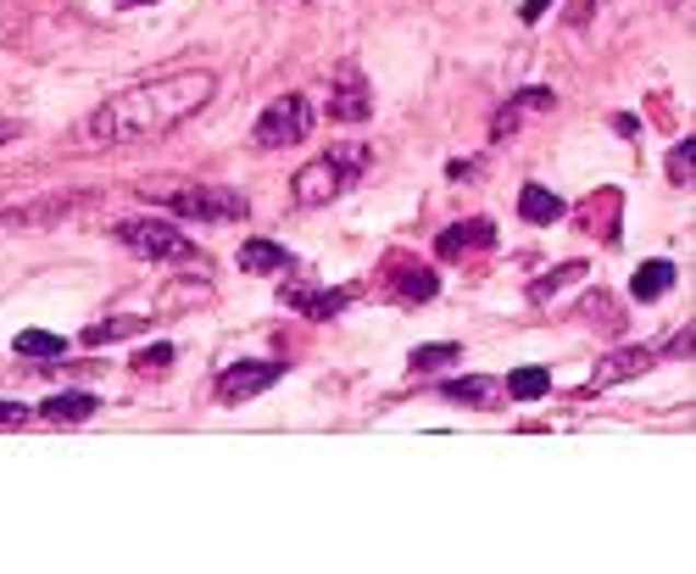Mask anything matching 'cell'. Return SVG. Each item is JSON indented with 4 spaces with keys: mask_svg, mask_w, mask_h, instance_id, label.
Here are the masks:
<instances>
[{
    "mask_svg": "<svg viewBox=\"0 0 696 574\" xmlns=\"http://www.w3.org/2000/svg\"><path fill=\"white\" fill-rule=\"evenodd\" d=\"M167 363H173V346H146V352H135V368H140V374L167 368Z\"/></svg>",
    "mask_w": 696,
    "mask_h": 574,
    "instance_id": "25",
    "label": "cell"
},
{
    "mask_svg": "<svg viewBox=\"0 0 696 574\" xmlns=\"http://www.w3.org/2000/svg\"><path fill=\"white\" fill-rule=\"evenodd\" d=\"M440 397L463 402V407H501V402H508V386H501V379H485V374H468V379L440 386Z\"/></svg>",
    "mask_w": 696,
    "mask_h": 574,
    "instance_id": "11",
    "label": "cell"
},
{
    "mask_svg": "<svg viewBox=\"0 0 696 574\" xmlns=\"http://www.w3.org/2000/svg\"><path fill=\"white\" fill-rule=\"evenodd\" d=\"M402 296L407 301H434V274H424V268L418 274H402Z\"/></svg>",
    "mask_w": 696,
    "mask_h": 574,
    "instance_id": "24",
    "label": "cell"
},
{
    "mask_svg": "<svg viewBox=\"0 0 696 574\" xmlns=\"http://www.w3.org/2000/svg\"><path fill=\"white\" fill-rule=\"evenodd\" d=\"M368 162H373L368 146H329L324 157H312V162L290 179L295 207H329V202H340L346 190L368 173Z\"/></svg>",
    "mask_w": 696,
    "mask_h": 574,
    "instance_id": "2",
    "label": "cell"
},
{
    "mask_svg": "<svg viewBox=\"0 0 696 574\" xmlns=\"http://www.w3.org/2000/svg\"><path fill=\"white\" fill-rule=\"evenodd\" d=\"M691 157H696V140L685 135V140H680V146L669 151V179H674V184H691V179H696V168H691Z\"/></svg>",
    "mask_w": 696,
    "mask_h": 574,
    "instance_id": "23",
    "label": "cell"
},
{
    "mask_svg": "<svg viewBox=\"0 0 696 574\" xmlns=\"http://www.w3.org/2000/svg\"><path fill=\"white\" fill-rule=\"evenodd\" d=\"M112 234H117V245H129L135 257H146V263H184L189 251H196V245H189L173 223H162V218H123Z\"/></svg>",
    "mask_w": 696,
    "mask_h": 574,
    "instance_id": "4",
    "label": "cell"
},
{
    "mask_svg": "<svg viewBox=\"0 0 696 574\" xmlns=\"http://www.w3.org/2000/svg\"><path fill=\"white\" fill-rule=\"evenodd\" d=\"M117 7H146V0H117Z\"/></svg>",
    "mask_w": 696,
    "mask_h": 574,
    "instance_id": "29",
    "label": "cell"
},
{
    "mask_svg": "<svg viewBox=\"0 0 696 574\" xmlns=\"http://www.w3.org/2000/svg\"><path fill=\"white\" fill-rule=\"evenodd\" d=\"M501 386H508V402H541L552 391V374L546 368H513Z\"/></svg>",
    "mask_w": 696,
    "mask_h": 574,
    "instance_id": "17",
    "label": "cell"
},
{
    "mask_svg": "<svg viewBox=\"0 0 696 574\" xmlns=\"http://www.w3.org/2000/svg\"><path fill=\"white\" fill-rule=\"evenodd\" d=\"M546 7H552V0H524V12H519V18H524V23H541Z\"/></svg>",
    "mask_w": 696,
    "mask_h": 574,
    "instance_id": "27",
    "label": "cell"
},
{
    "mask_svg": "<svg viewBox=\"0 0 696 574\" xmlns=\"http://www.w3.org/2000/svg\"><path fill=\"white\" fill-rule=\"evenodd\" d=\"M490 240H496V229H490L485 218H468V223H452V229H440L434 251H440V257H446V263H457L463 251H485Z\"/></svg>",
    "mask_w": 696,
    "mask_h": 574,
    "instance_id": "10",
    "label": "cell"
},
{
    "mask_svg": "<svg viewBox=\"0 0 696 574\" xmlns=\"http://www.w3.org/2000/svg\"><path fill=\"white\" fill-rule=\"evenodd\" d=\"M519 213H524V223H557L562 218V196H557V190H546V184H524Z\"/></svg>",
    "mask_w": 696,
    "mask_h": 574,
    "instance_id": "15",
    "label": "cell"
},
{
    "mask_svg": "<svg viewBox=\"0 0 696 574\" xmlns=\"http://www.w3.org/2000/svg\"><path fill=\"white\" fill-rule=\"evenodd\" d=\"M95 413H101V397H90V391H61V397L39 402V418H50V424H84Z\"/></svg>",
    "mask_w": 696,
    "mask_h": 574,
    "instance_id": "12",
    "label": "cell"
},
{
    "mask_svg": "<svg viewBox=\"0 0 696 574\" xmlns=\"http://www.w3.org/2000/svg\"><path fill=\"white\" fill-rule=\"evenodd\" d=\"M290 268V251L274 240H245L240 245V274H285Z\"/></svg>",
    "mask_w": 696,
    "mask_h": 574,
    "instance_id": "13",
    "label": "cell"
},
{
    "mask_svg": "<svg viewBox=\"0 0 696 574\" xmlns=\"http://www.w3.org/2000/svg\"><path fill=\"white\" fill-rule=\"evenodd\" d=\"M457 357H463L457 341H440V346H418V352L407 357V368H413V374H434V368H452Z\"/></svg>",
    "mask_w": 696,
    "mask_h": 574,
    "instance_id": "19",
    "label": "cell"
},
{
    "mask_svg": "<svg viewBox=\"0 0 696 574\" xmlns=\"http://www.w3.org/2000/svg\"><path fill=\"white\" fill-rule=\"evenodd\" d=\"M18 352H23V357H61V352H68V341L50 335V330H23V335H18Z\"/></svg>",
    "mask_w": 696,
    "mask_h": 574,
    "instance_id": "21",
    "label": "cell"
},
{
    "mask_svg": "<svg viewBox=\"0 0 696 574\" xmlns=\"http://www.w3.org/2000/svg\"><path fill=\"white\" fill-rule=\"evenodd\" d=\"M7 140H18V123H0V146H7Z\"/></svg>",
    "mask_w": 696,
    "mask_h": 574,
    "instance_id": "28",
    "label": "cell"
},
{
    "mask_svg": "<svg viewBox=\"0 0 696 574\" xmlns=\"http://www.w3.org/2000/svg\"><path fill=\"white\" fill-rule=\"evenodd\" d=\"M146 196L173 207L178 218H196V223H240L251 213L245 196H234V190H207V184H146Z\"/></svg>",
    "mask_w": 696,
    "mask_h": 574,
    "instance_id": "3",
    "label": "cell"
},
{
    "mask_svg": "<svg viewBox=\"0 0 696 574\" xmlns=\"http://www.w3.org/2000/svg\"><path fill=\"white\" fill-rule=\"evenodd\" d=\"M306 135H312V106H306V95H279V101L257 117V129H251V140H257L263 151L301 146Z\"/></svg>",
    "mask_w": 696,
    "mask_h": 574,
    "instance_id": "5",
    "label": "cell"
},
{
    "mask_svg": "<svg viewBox=\"0 0 696 574\" xmlns=\"http://www.w3.org/2000/svg\"><path fill=\"white\" fill-rule=\"evenodd\" d=\"M34 413L23 407V402H0V429H23Z\"/></svg>",
    "mask_w": 696,
    "mask_h": 574,
    "instance_id": "26",
    "label": "cell"
},
{
    "mask_svg": "<svg viewBox=\"0 0 696 574\" xmlns=\"http://www.w3.org/2000/svg\"><path fill=\"white\" fill-rule=\"evenodd\" d=\"M279 363H234V368H223L218 374V402H251V397H263L268 386H279Z\"/></svg>",
    "mask_w": 696,
    "mask_h": 574,
    "instance_id": "6",
    "label": "cell"
},
{
    "mask_svg": "<svg viewBox=\"0 0 696 574\" xmlns=\"http://www.w3.org/2000/svg\"><path fill=\"white\" fill-rule=\"evenodd\" d=\"M212 95H218V79L201 73V68L156 73L146 84H129V90H117L112 101H101L84 117L79 140L84 146H140V140H156V135L178 129L184 117H196Z\"/></svg>",
    "mask_w": 696,
    "mask_h": 574,
    "instance_id": "1",
    "label": "cell"
},
{
    "mask_svg": "<svg viewBox=\"0 0 696 574\" xmlns=\"http://www.w3.org/2000/svg\"><path fill=\"white\" fill-rule=\"evenodd\" d=\"M669 290H674V263H663V257L641 263L636 279H629V296H636V301H658V296H669Z\"/></svg>",
    "mask_w": 696,
    "mask_h": 574,
    "instance_id": "14",
    "label": "cell"
},
{
    "mask_svg": "<svg viewBox=\"0 0 696 574\" xmlns=\"http://www.w3.org/2000/svg\"><path fill=\"white\" fill-rule=\"evenodd\" d=\"M140 330H146V318H106V324L84 330L79 341H84V346H106V341H117V335H140Z\"/></svg>",
    "mask_w": 696,
    "mask_h": 574,
    "instance_id": "20",
    "label": "cell"
},
{
    "mask_svg": "<svg viewBox=\"0 0 696 574\" xmlns=\"http://www.w3.org/2000/svg\"><path fill=\"white\" fill-rule=\"evenodd\" d=\"M552 106H557V95H552V90H519V95H513L508 106L496 112L490 135H496V140H501V135H519V129H524L530 117H541V112H552Z\"/></svg>",
    "mask_w": 696,
    "mask_h": 574,
    "instance_id": "9",
    "label": "cell"
},
{
    "mask_svg": "<svg viewBox=\"0 0 696 574\" xmlns=\"http://www.w3.org/2000/svg\"><path fill=\"white\" fill-rule=\"evenodd\" d=\"M647 368H652V352H641V346H613V352H602L596 368H591V391L624 386V379H636V374H647Z\"/></svg>",
    "mask_w": 696,
    "mask_h": 574,
    "instance_id": "8",
    "label": "cell"
},
{
    "mask_svg": "<svg viewBox=\"0 0 696 574\" xmlns=\"http://www.w3.org/2000/svg\"><path fill=\"white\" fill-rule=\"evenodd\" d=\"M575 279H585V263H568V268H557V274L535 279V285H530V296H535V301H552L562 285H575Z\"/></svg>",
    "mask_w": 696,
    "mask_h": 574,
    "instance_id": "22",
    "label": "cell"
},
{
    "mask_svg": "<svg viewBox=\"0 0 696 574\" xmlns=\"http://www.w3.org/2000/svg\"><path fill=\"white\" fill-rule=\"evenodd\" d=\"M368 112H373V90H368V79H362L357 68H340L335 84H329V117H335V123H362Z\"/></svg>",
    "mask_w": 696,
    "mask_h": 574,
    "instance_id": "7",
    "label": "cell"
},
{
    "mask_svg": "<svg viewBox=\"0 0 696 574\" xmlns=\"http://www.w3.org/2000/svg\"><path fill=\"white\" fill-rule=\"evenodd\" d=\"M212 301V279H173L156 301V312H189V307H201Z\"/></svg>",
    "mask_w": 696,
    "mask_h": 574,
    "instance_id": "16",
    "label": "cell"
},
{
    "mask_svg": "<svg viewBox=\"0 0 696 574\" xmlns=\"http://www.w3.org/2000/svg\"><path fill=\"white\" fill-rule=\"evenodd\" d=\"M346 301H351V290H295L290 296V307L306 312V318H335Z\"/></svg>",
    "mask_w": 696,
    "mask_h": 574,
    "instance_id": "18",
    "label": "cell"
}]
</instances>
